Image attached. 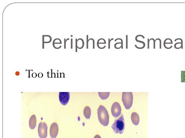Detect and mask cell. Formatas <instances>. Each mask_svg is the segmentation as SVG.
I'll return each mask as SVG.
<instances>
[{
  "label": "cell",
  "mask_w": 185,
  "mask_h": 138,
  "mask_svg": "<svg viewBox=\"0 0 185 138\" xmlns=\"http://www.w3.org/2000/svg\"><path fill=\"white\" fill-rule=\"evenodd\" d=\"M98 118L99 122L104 126H108L109 121V115L108 111L103 105H100L98 109Z\"/></svg>",
  "instance_id": "6da1fadb"
},
{
  "label": "cell",
  "mask_w": 185,
  "mask_h": 138,
  "mask_svg": "<svg viewBox=\"0 0 185 138\" xmlns=\"http://www.w3.org/2000/svg\"><path fill=\"white\" fill-rule=\"evenodd\" d=\"M125 125L124 118L122 114L120 117L115 120L111 127L115 133L121 134L123 133Z\"/></svg>",
  "instance_id": "7a4b0ae2"
},
{
  "label": "cell",
  "mask_w": 185,
  "mask_h": 138,
  "mask_svg": "<svg viewBox=\"0 0 185 138\" xmlns=\"http://www.w3.org/2000/svg\"><path fill=\"white\" fill-rule=\"evenodd\" d=\"M122 101L127 109H129L132 106L133 101V95L132 92H123L122 93Z\"/></svg>",
  "instance_id": "3957f363"
},
{
  "label": "cell",
  "mask_w": 185,
  "mask_h": 138,
  "mask_svg": "<svg viewBox=\"0 0 185 138\" xmlns=\"http://www.w3.org/2000/svg\"><path fill=\"white\" fill-rule=\"evenodd\" d=\"M38 135L40 138H46L47 136V126L45 122H41L38 127Z\"/></svg>",
  "instance_id": "277c9868"
},
{
  "label": "cell",
  "mask_w": 185,
  "mask_h": 138,
  "mask_svg": "<svg viewBox=\"0 0 185 138\" xmlns=\"http://www.w3.org/2000/svg\"><path fill=\"white\" fill-rule=\"evenodd\" d=\"M70 99V93L69 92H60L59 100L62 105L67 104Z\"/></svg>",
  "instance_id": "5b68a950"
},
{
  "label": "cell",
  "mask_w": 185,
  "mask_h": 138,
  "mask_svg": "<svg viewBox=\"0 0 185 138\" xmlns=\"http://www.w3.org/2000/svg\"><path fill=\"white\" fill-rule=\"evenodd\" d=\"M122 108L120 104L117 102L113 103L111 107V112L115 118L119 117L121 113Z\"/></svg>",
  "instance_id": "8992f818"
},
{
  "label": "cell",
  "mask_w": 185,
  "mask_h": 138,
  "mask_svg": "<svg viewBox=\"0 0 185 138\" xmlns=\"http://www.w3.org/2000/svg\"><path fill=\"white\" fill-rule=\"evenodd\" d=\"M59 132V126L57 123L54 122L51 126L50 130V136L51 138H56Z\"/></svg>",
  "instance_id": "52a82bcc"
},
{
  "label": "cell",
  "mask_w": 185,
  "mask_h": 138,
  "mask_svg": "<svg viewBox=\"0 0 185 138\" xmlns=\"http://www.w3.org/2000/svg\"><path fill=\"white\" fill-rule=\"evenodd\" d=\"M37 118L35 115H33L31 117L29 121V126L31 130H33L36 126Z\"/></svg>",
  "instance_id": "ba28073f"
},
{
  "label": "cell",
  "mask_w": 185,
  "mask_h": 138,
  "mask_svg": "<svg viewBox=\"0 0 185 138\" xmlns=\"http://www.w3.org/2000/svg\"><path fill=\"white\" fill-rule=\"evenodd\" d=\"M131 120L133 124L136 126L138 125L140 122V117L136 113L133 112L131 116Z\"/></svg>",
  "instance_id": "9c48e42d"
},
{
  "label": "cell",
  "mask_w": 185,
  "mask_h": 138,
  "mask_svg": "<svg viewBox=\"0 0 185 138\" xmlns=\"http://www.w3.org/2000/svg\"><path fill=\"white\" fill-rule=\"evenodd\" d=\"M91 114V110L90 107L88 106H86L85 108L83 110V115L86 118L89 119H90Z\"/></svg>",
  "instance_id": "30bf717a"
},
{
  "label": "cell",
  "mask_w": 185,
  "mask_h": 138,
  "mask_svg": "<svg viewBox=\"0 0 185 138\" xmlns=\"http://www.w3.org/2000/svg\"><path fill=\"white\" fill-rule=\"evenodd\" d=\"M110 93L108 92V93H98L99 96L101 98V99L103 100H105V99H107L108 97L109 96Z\"/></svg>",
  "instance_id": "8fae6325"
},
{
  "label": "cell",
  "mask_w": 185,
  "mask_h": 138,
  "mask_svg": "<svg viewBox=\"0 0 185 138\" xmlns=\"http://www.w3.org/2000/svg\"><path fill=\"white\" fill-rule=\"evenodd\" d=\"M140 36L142 37L143 38H145L144 36H143V35H139L136 36V38H135L136 41L137 42L142 43H143V45H143V47H145V43L144 42H143V41H138V40L137 39V38H138V37Z\"/></svg>",
  "instance_id": "7c38bea8"
},
{
  "label": "cell",
  "mask_w": 185,
  "mask_h": 138,
  "mask_svg": "<svg viewBox=\"0 0 185 138\" xmlns=\"http://www.w3.org/2000/svg\"><path fill=\"white\" fill-rule=\"evenodd\" d=\"M182 82H185V71H182Z\"/></svg>",
  "instance_id": "4fadbf2b"
},
{
  "label": "cell",
  "mask_w": 185,
  "mask_h": 138,
  "mask_svg": "<svg viewBox=\"0 0 185 138\" xmlns=\"http://www.w3.org/2000/svg\"><path fill=\"white\" fill-rule=\"evenodd\" d=\"M121 40V43H122V44H121V47H122V49H123V40H122V38H116V39L115 40V41H117V40Z\"/></svg>",
  "instance_id": "5bb4252c"
},
{
  "label": "cell",
  "mask_w": 185,
  "mask_h": 138,
  "mask_svg": "<svg viewBox=\"0 0 185 138\" xmlns=\"http://www.w3.org/2000/svg\"><path fill=\"white\" fill-rule=\"evenodd\" d=\"M99 40L98 39L97 42V45L98 47V48L100 49H103L104 48H105V47H106V46H104V47H99V44H98V43H99Z\"/></svg>",
  "instance_id": "9a60e30c"
},
{
  "label": "cell",
  "mask_w": 185,
  "mask_h": 138,
  "mask_svg": "<svg viewBox=\"0 0 185 138\" xmlns=\"http://www.w3.org/2000/svg\"><path fill=\"white\" fill-rule=\"evenodd\" d=\"M90 40H92V42H93V49H95V40H94L93 39V38H90V39H89L88 41H90Z\"/></svg>",
  "instance_id": "2e32d148"
},
{
  "label": "cell",
  "mask_w": 185,
  "mask_h": 138,
  "mask_svg": "<svg viewBox=\"0 0 185 138\" xmlns=\"http://www.w3.org/2000/svg\"><path fill=\"white\" fill-rule=\"evenodd\" d=\"M86 40H87V43H86V48L88 49V35H86Z\"/></svg>",
  "instance_id": "e0dca14e"
},
{
  "label": "cell",
  "mask_w": 185,
  "mask_h": 138,
  "mask_svg": "<svg viewBox=\"0 0 185 138\" xmlns=\"http://www.w3.org/2000/svg\"><path fill=\"white\" fill-rule=\"evenodd\" d=\"M114 40V38H111V39H110V38H108V49H110V42H111V41H112V40Z\"/></svg>",
  "instance_id": "ac0fdd59"
},
{
  "label": "cell",
  "mask_w": 185,
  "mask_h": 138,
  "mask_svg": "<svg viewBox=\"0 0 185 138\" xmlns=\"http://www.w3.org/2000/svg\"><path fill=\"white\" fill-rule=\"evenodd\" d=\"M76 52H77V38H76Z\"/></svg>",
  "instance_id": "d6986e66"
},
{
  "label": "cell",
  "mask_w": 185,
  "mask_h": 138,
  "mask_svg": "<svg viewBox=\"0 0 185 138\" xmlns=\"http://www.w3.org/2000/svg\"><path fill=\"white\" fill-rule=\"evenodd\" d=\"M126 49H128V35H126Z\"/></svg>",
  "instance_id": "ffe728a7"
},
{
  "label": "cell",
  "mask_w": 185,
  "mask_h": 138,
  "mask_svg": "<svg viewBox=\"0 0 185 138\" xmlns=\"http://www.w3.org/2000/svg\"><path fill=\"white\" fill-rule=\"evenodd\" d=\"M150 40L147 39V48L150 49Z\"/></svg>",
  "instance_id": "44dd1931"
},
{
  "label": "cell",
  "mask_w": 185,
  "mask_h": 138,
  "mask_svg": "<svg viewBox=\"0 0 185 138\" xmlns=\"http://www.w3.org/2000/svg\"><path fill=\"white\" fill-rule=\"evenodd\" d=\"M94 138H101V137L99 135H96Z\"/></svg>",
  "instance_id": "7402d4cb"
},
{
  "label": "cell",
  "mask_w": 185,
  "mask_h": 138,
  "mask_svg": "<svg viewBox=\"0 0 185 138\" xmlns=\"http://www.w3.org/2000/svg\"><path fill=\"white\" fill-rule=\"evenodd\" d=\"M135 47H136V48H138V49H143L144 48V47H137V45H135Z\"/></svg>",
  "instance_id": "603a6c76"
},
{
  "label": "cell",
  "mask_w": 185,
  "mask_h": 138,
  "mask_svg": "<svg viewBox=\"0 0 185 138\" xmlns=\"http://www.w3.org/2000/svg\"><path fill=\"white\" fill-rule=\"evenodd\" d=\"M71 49H72V41H72L73 39H72V38H71Z\"/></svg>",
  "instance_id": "cb8c5ba5"
},
{
  "label": "cell",
  "mask_w": 185,
  "mask_h": 138,
  "mask_svg": "<svg viewBox=\"0 0 185 138\" xmlns=\"http://www.w3.org/2000/svg\"><path fill=\"white\" fill-rule=\"evenodd\" d=\"M19 74H20V73H19V72H16V75L17 76H18L19 75Z\"/></svg>",
  "instance_id": "d4e9b609"
},
{
  "label": "cell",
  "mask_w": 185,
  "mask_h": 138,
  "mask_svg": "<svg viewBox=\"0 0 185 138\" xmlns=\"http://www.w3.org/2000/svg\"><path fill=\"white\" fill-rule=\"evenodd\" d=\"M98 44H106V43H100V42H99V43H98Z\"/></svg>",
  "instance_id": "484cf974"
},
{
  "label": "cell",
  "mask_w": 185,
  "mask_h": 138,
  "mask_svg": "<svg viewBox=\"0 0 185 138\" xmlns=\"http://www.w3.org/2000/svg\"><path fill=\"white\" fill-rule=\"evenodd\" d=\"M69 40V38H68V39H67V40H66V41H65V42H66V41H67V40Z\"/></svg>",
  "instance_id": "4316f807"
}]
</instances>
